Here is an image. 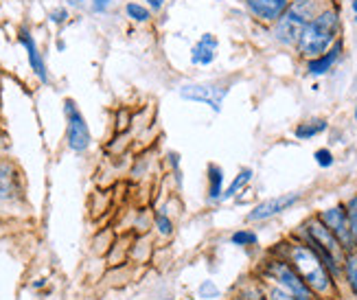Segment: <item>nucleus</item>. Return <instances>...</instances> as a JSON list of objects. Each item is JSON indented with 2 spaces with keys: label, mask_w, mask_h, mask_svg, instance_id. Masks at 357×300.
Instances as JSON below:
<instances>
[{
  "label": "nucleus",
  "mask_w": 357,
  "mask_h": 300,
  "mask_svg": "<svg viewBox=\"0 0 357 300\" xmlns=\"http://www.w3.org/2000/svg\"><path fill=\"white\" fill-rule=\"evenodd\" d=\"M340 31V15L333 9H324L316 13L312 20L307 22L303 29L301 40H298V53L307 59L318 57L322 53H327L337 40Z\"/></svg>",
  "instance_id": "nucleus-1"
},
{
  "label": "nucleus",
  "mask_w": 357,
  "mask_h": 300,
  "mask_svg": "<svg viewBox=\"0 0 357 300\" xmlns=\"http://www.w3.org/2000/svg\"><path fill=\"white\" fill-rule=\"evenodd\" d=\"M291 261L294 267L298 270L301 278L307 283L309 287L316 290V292H327L329 290V274L324 270V263L322 259L316 255L312 248L307 246H294L291 248Z\"/></svg>",
  "instance_id": "nucleus-2"
},
{
  "label": "nucleus",
  "mask_w": 357,
  "mask_h": 300,
  "mask_svg": "<svg viewBox=\"0 0 357 300\" xmlns=\"http://www.w3.org/2000/svg\"><path fill=\"white\" fill-rule=\"evenodd\" d=\"M307 234L331 270L340 272V267H342V263H347V261H344V246L337 241V237L324 226L320 219H314V222L307 224Z\"/></svg>",
  "instance_id": "nucleus-3"
},
{
  "label": "nucleus",
  "mask_w": 357,
  "mask_h": 300,
  "mask_svg": "<svg viewBox=\"0 0 357 300\" xmlns=\"http://www.w3.org/2000/svg\"><path fill=\"white\" fill-rule=\"evenodd\" d=\"M307 22H309V15L303 9V5H289V9L276 20L274 38L281 44H285V46L298 44L301 33H303V29L307 27Z\"/></svg>",
  "instance_id": "nucleus-4"
},
{
  "label": "nucleus",
  "mask_w": 357,
  "mask_h": 300,
  "mask_svg": "<svg viewBox=\"0 0 357 300\" xmlns=\"http://www.w3.org/2000/svg\"><path fill=\"white\" fill-rule=\"evenodd\" d=\"M228 88L222 84H184L180 88V97L189 101H202L211 105L215 112H222V103L226 99Z\"/></svg>",
  "instance_id": "nucleus-5"
},
{
  "label": "nucleus",
  "mask_w": 357,
  "mask_h": 300,
  "mask_svg": "<svg viewBox=\"0 0 357 300\" xmlns=\"http://www.w3.org/2000/svg\"><path fill=\"white\" fill-rule=\"evenodd\" d=\"M64 112H66V119H68V145L73 151H84L88 149L90 145V130H88V125L82 117V112L77 110V105L68 99L66 105H64Z\"/></svg>",
  "instance_id": "nucleus-6"
},
{
  "label": "nucleus",
  "mask_w": 357,
  "mask_h": 300,
  "mask_svg": "<svg viewBox=\"0 0 357 300\" xmlns=\"http://www.w3.org/2000/svg\"><path fill=\"white\" fill-rule=\"evenodd\" d=\"M320 222L337 237V241L344 246V250H351L355 246L351 224H349V213L342 207H333V209L322 211L320 213Z\"/></svg>",
  "instance_id": "nucleus-7"
},
{
  "label": "nucleus",
  "mask_w": 357,
  "mask_h": 300,
  "mask_svg": "<svg viewBox=\"0 0 357 300\" xmlns=\"http://www.w3.org/2000/svg\"><path fill=\"white\" fill-rule=\"evenodd\" d=\"M301 200V193H287V195H278L272 200H266L255 207V211L248 215V222H263V219H270L278 213L287 211L289 207H294Z\"/></svg>",
  "instance_id": "nucleus-8"
},
{
  "label": "nucleus",
  "mask_w": 357,
  "mask_h": 300,
  "mask_svg": "<svg viewBox=\"0 0 357 300\" xmlns=\"http://www.w3.org/2000/svg\"><path fill=\"white\" fill-rule=\"evenodd\" d=\"M272 274L276 276V280L281 283V285L296 298V300H309L312 298V294H309V287H307V283L291 270L289 265L285 263H274L272 265Z\"/></svg>",
  "instance_id": "nucleus-9"
},
{
  "label": "nucleus",
  "mask_w": 357,
  "mask_h": 300,
  "mask_svg": "<svg viewBox=\"0 0 357 300\" xmlns=\"http://www.w3.org/2000/svg\"><path fill=\"white\" fill-rule=\"evenodd\" d=\"M248 9L263 22H276L289 9V0H245Z\"/></svg>",
  "instance_id": "nucleus-10"
},
{
  "label": "nucleus",
  "mask_w": 357,
  "mask_h": 300,
  "mask_svg": "<svg viewBox=\"0 0 357 300\" xmlns=\"http://www.w3.org/2000/svg\"><path fill=\"white\" fill-rule=\"evenodd\" d=\"M340 53H342V42L335 40V44L331 46L327 53H322L318 57H312V59L307 61V73L312 75V77L327 75L335 66V61L340 59Z\"/></svg>",
  "instance_id": "nucleus-11"
},
{
  "label": "nucleus",
  "mask_w": 357,
  "mask_h": 300,
  "mask_svg": "<svg viewBox=\"0 0 357 300\" xmlns=\"http://www.w3.org/2000/svg\"><path fill=\"white\" fill-rule=\"evenodd\" d=\"M20 42H22V46H24V51H26V57H29V64H31V68H33V73L42 79V82L46 84V66H44V59H42V55H40V51H38V44H36V40L31 38V33H26V31H22L20 33Z\"/></svg>",
  "instance_id": "nucleus-12"
},
{
  "label": "nucleus",
  "mask_w": 357,
  "mask_h": 300,
  "mask_svg": "<svg viewBox=\"0 0 357 300\" xmlns=\"http://www.w3.org/2000/svg\"><path fill=\"white\" fill-rule=\"evenodd\" d=\"M215 49H217V38H213L211 33H206L202 38L191 51V61L197 66H208L215 59Z\"/></svg>",
  "instance_id": "nucleus-13"
},
{
  "label": "nucleus",
  "mask_w": 357,
  "mask_h": 300,
  "mask_svg": "<svg viewBox=\"0 0 357 300\" xmlns=\"http://www.w3.org/2000/svg\"><path fill=\"white\" fill-rule=\"evenodd\" d=\"M324 130H327V121H324V119H314V121L301 123L294 134H296V138H301V140H309V138L322 134Z\"/></svg>",
  "instance_id": "nucleus-14"
},
{
  "label": "nucleus",
  "mask_w": 357,
  "mask_h": 300,
  "mask_svg": "<svg viewBox=\"0 0 357 300\" xmlns=\"http://www.w3.org/2000/svg\"><path fill=\"white\" fill-rule=\"evenodd\" d=\"M222 186H224V171L217 165H208V197L220 200L222 197Z\"/></svg>",
  "instance_id": "nucleus-15"
},
{
  "label": "nucleus",
  "mask_w": 357,
  "mask_h": 300,
  "mask_svg": "<svg viewBox=\"0 0 357 300\" xmlns=\"http://www.w3.org/2000/svg\"><path fill=\"white\" fill-rule=\"evenodd\" d=\"M250 178H252V171H250V169H243V171L239 173V176H237L235 180H232V184L228 186V191L222 195V200H230V197H235V195L241 191V188H243L248 182H250Z\"/></svg>",
  "instance_id": "nucleus-16"
},
{
  "label": "nucleus",
  "mask_w": 357,
  "mask_h": 300,
  "mask_svg": "<svg viewBox=\"0 0 357 300\" xmlns=\"http://www.w3.org/2000/svg\"><path fill=\"white\" fill-rule=\"evenodd\" d=\"M126 13L130 15L132 20H136V22H147L149 20V9L143 7V5H138V3H128L126 5Z\"/></svg>",
  "instance_id": "nucleus-17"
},
{
  "label": "nucleus",
  "mask_w": 357,
  "mask_h": 300,
  "mask_svg": "<svg viewBox=\"0 0 357 300\" xmlns=\"http://www.w3.org/2000/svg\"><path fill=\"white\" fill-rule=\"evenodd\" d=\"M347 213H349V224H351V232H353V241L357 246V195L351 197L349 207H347Z\"/></svg>",
  "instance_id": "nucleus-18"
},
{
  "label": "nucleus",
  "mask_w": 357,
  "mask_h": 300,
  "mask_svg": "<svg viewBox=\"0 0 357 300\" xmlns=\"http://www.w3.org/2000/svg\"><path fill=\"white\" fill-rule=\"evenodd\" d=\"M230 241L235 246H252V243H257V234L250 230H239L230 237Z\"/></svg>",
  "instance_id": "nucleus-19"
},
{
  "label": "nucleus",
  "mask_w": 357,
  "mask_h": 300,
  "mask_svg": "<svg viewBox=\"0 0 357 300\" xmlns=\"http://www.w3.org/2000/svg\"><path fill=\"white\" fill-rule=\"evenodd\" d=\"M347 276H349V283L353 292L357 294V255H351L347 259Z\"/></svg>",
  "instance_id": "nucleus-20"
},
{
  "label": "nucleus",
  "mask_w": 357,
  "mask_h": 300,
  "mask_svg": "<svg viewBox=\"0 0 357 300\" xmlns=\"http://www.w3.org/2000/svg\"><path fill=\"white\" fill-rule=\"evenodd\" d=\"M314 158H316V163L320 165V167H331L333 165V153L329 151V149H318L316 153H314Z\"/></svg>",
  "instance_id": "nucleus-21"
},
{
  "label": "nucleus",
  "mask_w": 357,
  "mask_h": 300,
  "mask_svg": "<svg viewBox=\"0 0 357 300\" xmlns=\"http://www.w3.org/2000/svg\"><path fill=\"white\" fill-rule=\"evenodd\" d=\"M199 296L202 298H217V287L211 280H204V285L199 287Z\"/></svg>",
  "instance_id": "nucleus-22"
},
{
  "label": "nucleus",
  "mask_w": 357,
  "mask_h": 300,
  "mask_svg": "<svg viewBox=\"0 0 357 300\" xmlns=\"http://www.w3.org/2000/svg\"><path fill=\"white\" fill-rule=\"evenodd\" d=\"M156 222H158V228H160L162 234H169V232H172V222H169V219H167L165 215H158Z\"/></svg>",
  "instance_id": "nucleus-23"
},
{
  "label": "nucleus",
  "mask_w": 357,
  "mask_h": 300,
  "mask_svg": "<svg viewBox=\"0 0 357 300\" xmlns=\"http://www.w3.org/2000/svg\"><path fill=\"white\" fill-rule=\"evenodd\" d=\"M112 0H92V7H95L97 11H105L107 7H110Z\"/></svg>",
  "instance_id": "nucleus-24"
},
{
  "label": "nucleus",
  "mask_w": 357,
  "mask_h": 300,
  "mask_svg": "<svg viewBox=\"0 0 357 300\" xmlns=\"http://www.w3.org/2000/svg\"><path fill=\"white\" fill-rule=\"evenodd\" d=\"M147 5L151 7V11H160L165 7V0H147Z\"/></svg>",
  "instance_id": "nucleus-25"
},
{
  "label": "nucleus",
  "mask_w": 357,
  "mask_h": 300,
  "mask_svg": "<svg viewBox=\"0 0 357 300\" xmlns=\"http://www.w3.org/2000/svg\"><path fill=\"white\" fill-rule=\"evenodd\" d=\"M53 20H55V22H64V20H66V11H55V13H53Z\"/></svg>",
  "instance_id": "nucleus-26"
},
{
  "label": "nucleus",
  "mask_w": 357,
  "mask_h": 300,
  "mask_svg": "<svg viewBox=\"0 0 357 300\" xmlns=\"http://www.w3.org/2000/svg\"><path fill=\"white\" fill-rule=\"evenodd\" d=\"M68 5H70V7H84V5H86V0H68Z\"/></svg>",
  "instance_id": "nucleus-27"
},
{
  "label": "nucleus",
  "mask_w": 357,
  "mask_h": 300,
  "mask_svg": "<svg viewBox=\"0 0 357 300\" xmlns=\"http://www.w3.org/2000/svg\"><path fill=\"white\" fill-rule=\"evenodd\" d=\"M351 9L355 13V20H357V0H351Z\"/></svg>",
  "instance_id": "nucleus-28"
},
{
  "label": "nucleus",
  "mask_w": 357,
  "mask_h": 300,
  "mask_svg": "<svg viewBox=\"0 0 357 300\" xmlns=\"http://www.w3.org/2000/svg\"><path fill=\"white\" fill-rule=\"evenodd\" d=\"M294 3H296V5H307L309 0H294Z\"/></svg>",
  "instance_id": "nucleus-29"
},
{
  "label": "nucleus",
  "mask_w": 357,
  "mask_h": 300,
  "mask_svg": "<svg viewBox=\"0 0 357 300\" xmlns=\"http://www.w3.org/2000/svg\"><path fill=\"white\" fill-rule=\"evenodd\" d=\"M355 121H357V105H355Z\"/></svg>",
  "instance_id": "nucleus-30"
}]
</instances>
